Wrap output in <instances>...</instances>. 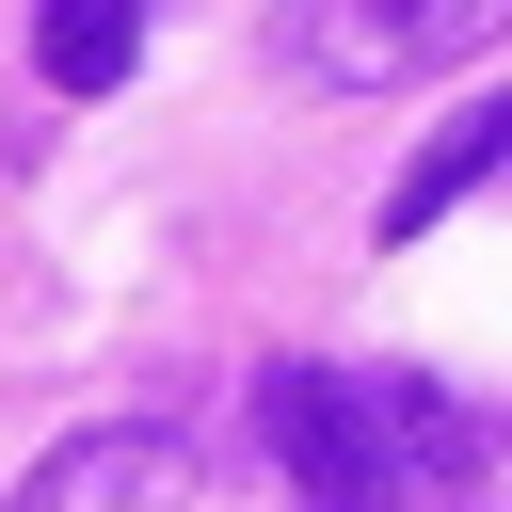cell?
<instances>
[{
  "label": "cell",
  "mask_w": 512,
  "mask_h": 512,
  "mask_svg": "<svg viewBox=\"0 0 512 512\" xmlns=\"http://www.w3.org/2000/svg\"><path fill=\"white\" fill-rule=\"evenodd\" d=\"M176 496H192V448L160 416H112V432H64L0 512H176Z\"/></svg>",
  "instance_id": "3957f363"
},
{
  "label": "cell",
  "mask_w": 512,
  "mask_h": 512,
  "mask_svg": "<svg viewBox=\"0 0 512 512\" xmlns=\"http://www.w3.org/2000/svg\"><path fill=\"white\" fill-rule=\"evenodd\" d=\"M512 32V0H304V80H336V96H384V80H432V64H464V48H496Z\"/></svg>",
  "instance_id": "7a4b0ae2"
},
{
  "label": "cell",
  "mask_w": 512,
  "mask_h": 512,
  "mask_svg": "<svg viewBox=\"0 0 512 512\" xmlns=\"http://www.w3.org/2000/svg\"><path fill=\"white\" fill-rule=\"evenodd\" d=\"M256 448L304 480V512H416L384 384H352V368H256Z\"/></svg>",
  "instance_id": "6da1fadb"
},
{
  "label": "cell",
  "mask_w": 512,
  "mask_h": 512,
  "mask_svg": "<svg viewBox=\"0 0 512 512\" xmlns=\"http://www.w3.org/2000/svg\"><path fill=\"white\" fill-rule=\"evenodd\" d=\"M496 176H512V96H496V112H448V128L400 160V192H384V240H432V224H448L464 192H496Z\"/></svg>",
  "instance_id": "277c9868"
},
{
  "label": "cell",
  "mask_w": 512,
  "mask_h": 512,
  "mask_svg": "<svg viewBox=\"0 0 512 512\" xmlns=\"http://www.w3.org/2000/svg\"><path fill=\"white\" fill-rule=\"evenodd\" d=\"M32 64H48V96H112L144 64V0H48L32 16Z\"/></svg>",
  "instance_id": "5b68a950"
}]
</instances>
